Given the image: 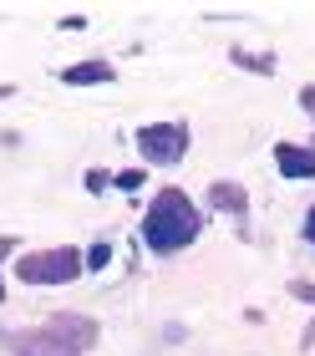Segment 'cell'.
<instances>
[{
    "label": "cell",
    "instance_id": "4fadbf2b",
    "mask_svg": "<svg viewBox=\"0 0 315 356\" xmlns=\"http://www.w3.org/2000/svg\"><path fill=\"white\" fill-rule=\"evenodd\" d=\"M305 239H310V245H315V204L305 209Z\"/></svg>",
    "mask_w": 315,
    "mask_h": 356
},
{
    "label": "cell",
    "instance_id": "8fae6325",
    "mask_svg": "<svg viewBox=\"0 0 315 356\" xmlns=\"http://www.w3.org/2000/svg\"><path fill=\"white\" fill-rule=\"evenodd\" d=\"M118 188H143V168H127V173H118Z\"/></svg>",
    "mask_w": 315,
    "mask_h": 356
},
{
    "label": "cell",
    "instance_id": "9a60e30c",
    "mask_svg": "<svg viewBox=\"0 0 315 356\" xmlns=\"http://www.w3.org/2000/svg\"><path fill=\"white\" fill-rule=\"evenodd\" d=\"M15 356H36V351H15Z\"/></svg>",
    "mask_w": 315,
    "mask_h": 356
},
{
    "label": "cell",
    "instance_id": "ba28073f",
    "mask_svg": "<svg viewBox=\"0 0 315 356\" xmlns=\"http://www.w3.org/2000/svg\"><path fill=\"white\" fill-rule=\"evenodd\" d=\"M229 56H234L239 67H250V72H259V76H270V72H275V61H270V56H250V51H239V46H234V51H229Z\"/></svg>",
    "mask_w": 315,
    "mask_h": 356
},
{
    "label": "cell",
    "instance_id": "5bb4252c",
    "mask_svg": "<svg viewBox=\"0 0 315 356\" xmlns=\"http://www.w3.org/2000/svg\"><path fill=\"white\" fill-rule=\"evenodd\" d=\"M6 97H15V87H10V82H0V102H6Z\"/></svg>",
    "mask_w": 315,
    "mask_h": 356
},
{
    "label": "cell",
    "instance_id": "52a82bcc",
    "mask_svg": "<svg viewBox=\"0 0 315 356\" xmlns=\"http://www.w3.org/2000/svg\"><path fill=\"white\" fill-rule=\"evenodd\" d=\"M209 204L213 209H224V214H250V193H244L239 184H229V178H213V184H209Z\"/></svg>",
    "mask_w": 315,
    "mask_h": 356
},
{
    "label": "cell",
    "instance_id": "7a4b0ae2",
    "mask_svg": "<svg viewBox=\"0 0 315 356\" xmlns=\"http://www.w3.org/2000/svg\"><path fill=\"white\" fill-rule=\"evenodd\" d=\"M97 336H102V326H97L92 316H72L61 311L51 321H41L36 331H15L10 336V351H36V356H87L97 346Z\"/></svg>",
    "mask_w": 315,
    "mask_h": 356
},
{
    "label": "cell",
    "instance_id": "5b68a950",
    "mask_svg": "<svg viewBox=\"0 0 315 356\" xmlns=\"http://www.w3.org/2000/svg\"><path fill=\"white\" fill-rule=\"evenodd\" d=\"M275 168L295 184L315 178V143H275Z\"/></svg>",
    "mask_w": 315,
    "mask_h": 356
},
{
    "label": "cell",
    "instance_id": "30bf717a",
    "mask_svg": "<svg viewBox=\"0 0 315 356\" xmlns=\"http://www.w3.org/2000/svg\"><path fill=\"white\" fill-rule=\"evenodd\" d=\"M15 245H21L15 234H0V265H6V254H15ZM0 305H6V285H0Z\"/></svg>",
    "mask_w": 315,
    "mask_h": 356
},
{
    "label": "cell",
    "instance_id": "9c48e42d",
    "mask_svg": "<svg viewBox=\"0 0 315 356\" xmlns=\"http://www.w3.org/2000/svg\"><path fill=\"white\" fill-rule=\"evenodd\" d=\"M81 260H87V270H107V265H112V245H92Z\"/></svg>",
    "mask_w": 315,
    "mask_h": 356
},
{
    "label": "cell",
    "instance_id": "7c38bea8",
    "mask_svg": "<svg viewBox=\"0 0 315 356\" xmlns=\"http://www.w3.org/2000/svg\"><path fill=\"white\" fill-rule=\"evenodd\" d=\"M300 107H305L310 118H315V87H300Z\"/></svg>",
    "mask_w": 315,
    "mask_h": 356
},
{
    "label": "cell",
    "instance_id": "277c9868",
    "mask_svg": "<svg viewBox=\"0 0 315 356\" xmlns=\"http://www.w3.org/2000/svg\"><path fill=\"white\" fill-rule=\"evenodd\" d=\"M138 153L147 158V163H184L188 158V122H147L138 127Z\"/></svg>",
    "mask_w": 315,
    "mask_h": 356
},
{
    "label": "cell",
    "instance_id": "8992f818",
    "mask_svg": "<svg viewBox=\"0 0 315 356\" xmlns=\"http://www.w3.org/2000/svg\"><path fill=\"white\" fill-rule=\"evenodd\" d=\"M61 82L66 87H107V82H118V67L112 61H72V67H61Z\"/></svg>",
    "mask_w": 315,
    "mask_h": 356
},
{
    "label": "cell",
    "instance_id": "3957f363",
    "mask_svg": "<svg viewBox=\"0 0 315 356\" xmlns=\"http://www.w3.org/2000/svg\"><path fill=\"white\" fill-rule=\"evenodd\" d=\"M81 270H87V260H81V250H72V245L21 254V265H15V275H21L26 285H72Z\"/></svg>",
    "mask_w": 315,
    "mask_h": 356
},
{
    "label": "cell",
    "instance_id": "6da1fadb",
    "mask_svg": "<svg viewBox=\"0 0 315 356\" xmlns=\"http://www.w3.org/2000/svg\"><path fill=\"white\" fill-rule=\"evenodd\" d=\"M204 234V214L184 188H158L143 214V245L153 254H184Z\"/></svg>",
    "mask_w": 315,
    "mask_h": 356
}]
</instances>
